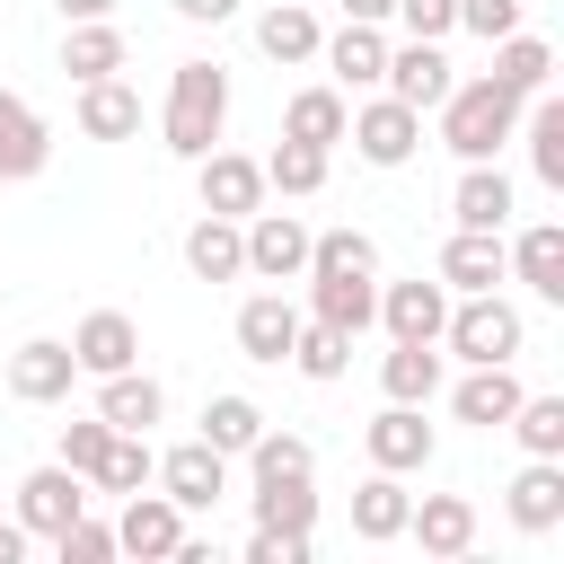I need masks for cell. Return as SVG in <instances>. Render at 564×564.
Returning a JSON list of instances; mask_svg holds the SVG:
<instances>
[{"instance_id":"obj_1","label":"cell","mask_w":564,"mask_h":564,"mask_svg":"<svg viewBox=\"0 0 564 564\" xmlns=\"http://www.w3.org/2000/svg\"><path fill=\"white\" fill-rule=\"evenodd\" d=\"M511 132H520V97H511L494 70L449 79V97H441V141H449L458 159H494Z\"/></svg>"},{"instance_id":"obj_2","label":"cell","mask_w":564,"mask_h":564,"mask_svg":"<svg viewBox=\"0 0 564 564\" xmlns=\"http://www.w3.org/2000/svg\"><path fill=\"white\" fill-rule=\"evenodd\" d=\"M220 123H229V70H220V62H176L167 115H159L167 150H176V159H203V150L220 141Z\"/></svg>"},{"instance_id":"obj_3","label":"cell","mask_w":564,"mask_h":564,"mask_svg":"<svg viewBox=\"0 0 564 564\" xmlns=\"http://www.w3.org/2000/svg\"><path fill=\"white\" fill-rule=\"evenodd\" d=\"M441 344H449L458 361H520L529 326H520V308H511L502 291H458V308L441 317Z\"/></svg>"},{"instance_id":"obj_4","label":"cell","mask_w":564,"mask_h":564,"mask_svg":"<svg viewBox=\"0 0 564 564\" xmlns=\"http://www.w3.org/2000/svg\"><path fill=\"white\" fill-rule=\"evenodd\" d=\"M238 238H247V273H256V282H300V273H308V238H317V229H308L300 212H247V220H238Z\"/></svg>"},{"instance_id":"obj_5","label":"cell","mask_w":564,"mask_h":564,"mask_svg":"<svg viewBox=\"0 0 564 564\" xmlns=\"http://www.w3.org/2000/svg\"><path fill=\"white\" fill-rule=\"evenodd\" d=\"M344 141H352L370 167H405V159L423 150V115H414V106H397V97H370V106H352V115H344Z\"/></svg>"},{"instance_id":"obj_6","label":"cell","mask_w":564,"mask_h":564,"mask_svg":"<svg viewBox=\"0 0 564 564\" xmlns=\"http://www.w3.org/2000/svg\"><path fill=\"white\" fill-rule=\"evenodd\" d=\"M194 185H203V212H220V220L264 212V159H238V150H220V141L194 159Z\"/></svg>"},{"instance_id":"obj_7","label":"cell","mask_w":564,"mask_h":564,"mask_svg":"<svg viewBox=\"0 0 564 564\" xmlns=\"http://www.w3.org/2000/svg\"><path fill=\"white\" fill-rule=\"evenodd\" d=\"M361 449H370V467H388V476H414V467H432V423H423V405H379L370 423H361Z\"/></svg>"},{"instance_id":"obj_8","label":"cell","mask_w":564,"mask_h":564,"mask_svg":"<svg viewBox=\"0 0 564 564\" xmlns=\"http://www.w3.org/2000/svg\"><path fill=\"white\" fill-rule=\"evenodd\" d=\"M79 511H88V476H70L62 458L35 467V476L18 485V529H26V538H62Z\"/></svg>"},{"instance_id":"obj_9","label":"cell","mask_w":564,"mask_h":564,"mask_svg":"<svg viewBox=\"0 0 564 564\" xmlns=\"http://www.w3.org/2000/svg\"><path fill=\"white\" fill-rule=\"evenodd\" d=\"M379 88H388L397 106L432 115V106L449 97V53H441V44H423V35H405V44H388V70H379Z\"/></svg>"},{"instance_id":"obj_10","label":"cell","mask_w":564,"mask_h":564,"mask_svg":"<svg viewBox=\"0 0 564 564\" xmlns=\"http://www.w3.org/2000/svg\"><path fill=\"white\" fill-rule=\"evenodd\" d=\"M441 317H449V282L432 273H414V282H388L379 291V326H388V344H441Z\"/></svg>"},{"instance_id":"obj_11","label":"cell","mask_w":564,"mask_h":564,"mask_svg":"<svg viewBox=\"0 0 564 564\" xmlns=\"http://www.w3.org/2000/svg\"><path fill=\"white\" fill-rule=\"evenodd\" d=\"M150 476H159V494H167L176 511H212V502L229 494V458H220L212 441H185V449H167Z\"/></svg>"},{"instance_id":"obj_12","label":"cell","mask_w":564,"mask_h":564,"mask_svg":"<svg viewBox=\"0 0 564 564\" xmlns=\"http://www.w3.org/2000/svg\"><path fill=\"white\" fill-rule=\"evenodd\" d=\"M185 546V511L167 494H123V520H115V555H141V564H167Z\"/></svg>"},{"instance_id":"obj_13","label":"cell","mask_w":564,"mask_h":564,"mask_svg":"<svg viewBox=\"0 0 564 564\" xmlns=\"http://www.w3.org/2000/svg\"><path fill=\"white\" fill-rule=\"evenodd\" d=\"M70 361H79V379L132 370V361H141V326H132L123 308H88V317L70 326Z\"/></svg>"},{"instance_id":"obj_14","label":"cell","mask_w":564,"mask_h":564,"mask_svg":"<svg viewBox=\"0 0 564 564\" xmlns=\"http://www.w3.org/2000/svg\"><path fill=\"white\" fill-rule=\"evenodd\" d=\"M520 397H529V388H520V370H511V361H467V379L449 388V414H458V423H476V432H502Z\"/></svg>"},{"instance_id":"obj_15","label":"cell","mask_w":564,"mask_h":564,"mask_svg":"<svg viewBox=\"0 0 564 564\" xmlns=\"http://www.w3.org/2000/svg\"><path fill=\"white\" fill-rule=\"evenodd\" d=\"M70 379H79V361H70V344H53V335H35V344L9 352V397H18V405H62Z\"/></svg>"},{"instance_id":"obj_16","label":"cell","mask_w":564,"mask_h":564,"mask_svg":"<svg viewBox=\"0 0 564 564\" xmlns=\"http://www.w3.org/2000/svg\"><path fill=\"white\" fill-rule=\"evenodd\" d=\"M405 538H414L423 555L458 564V555L476 546V502H467V494H423V502L405 511Z\"/></svg>"},{"instance_id":"obj_17","label":"cell","mask_w":564,"mask_h":564,"mask_svg":"<svg viewBox=\"0 0 564 564\" xmlns=\"http://www.w3.org/2000/svg\"><path fill=\"white\" fill-rule=\"evenodd\" d=\"M300 282H308V317H326L344 335L379 326V273H300Z\"/></svg>"},{"instance_id":"obj_18","label":"cell","mask_w":564,"mask_h":564,"mask_svg":"<svg viewBox=\"0 0 564 564\" xmlns=\"http://www.w3.org/2000/svg\"><path fill=\"white\" fill-rule=\"evenodd\" d=\"M317 62L335 70V88H379V70H388V35H379L370 18H344V26L317 44Z\"/></svg>"},{"instance_id":"obj_19","label":"cell","mask_w":564,"mask_h":564,"mask_svg":"<svg viewBox=\"0 0 564 564\" xmlns=\"http://www.w3.org/2000/svg\"><path fill=\"white\" fill-rule=\"evenodd\" d=\"M291 335H300V308H291L282 291H256V300L238 308V352H247V361H264V370H282V361H291Z\"/></svg>"},{"instance_id":"obj_20","label":"cell","mask_w":564,"mask_h":564,"mask_svg":"<svg viewBox=\"0 0 564 564\" xmlns=\"http://www.w3.org/2000/svg\"><path fill=\"white\" fill-rule=\"evenodd\" d=\"M97 414H106L115 432H150V423L167 414V388H159L141 361H132V370H106V379H97Z\"/></svg>"},{"instance_id":"obj_21","label":"cell","mask_w":564,"mask_h":564,"mask_svg":"<svg viewBox=\"0 0 564 564\" xmlns=\"http://www.w3.org/2000/svg\"><path fill=\"white\" fill-rule=\"evenodd\" d=\"M511 529H529V538L564 529V458H529L511 476Z\"/></svg>"},{"instance_id":"obj_22","label":"cell","mask_w":564,"mask_h":564,"mask_svg":"<svg viewBox=\"0 0 564 564\" xmlns=\"http://www.w3.org/2000/svg\"><path fill=\"white\" fill-rule=\"evenodd\" d=\"M502 273H511L502 229H458V238L441 247V282H449V291H494Z\"/></svg>"},{"instance_id":"obj_23","label":"cell","mask_w":564,"mask_h":564,"mask_svg":"<svg viewBox=\"0 0 564 564\" xmlns=\"http://www.w3.org/2000/svg\"><path fill=\"white\" fill-rule=\"evenodd\" d=\"M502 256H511V273H520L538 300H564V220H529Z\"/></svg>"},{"instance_id":"obj_24","label":"cell","mask_w":564,"mask_h":564,"mask_svg":"<svg viewBox=\"0 0 564 564\" xmlns=\"http://www.w3.org/2000/svg\"><path fill=\"white\" fill-rule=\"evenodd\" d=\"M53 159V132H44V115L18 97V88H0V176H35Z\"/></svg>"},{"instance_id":"obj_25","label":"cell","mask_w":564,"mask_h":564,"mask_svg":"<svg viewBox=\"0 0 564 564\" xmlns=\"http://www.w3.org/2000/svg\"><path fill=\"white\" fill-rule=\"evenodd\" d=\"M79 132H88V141H132V132H141V88H123V79H79Z\"/></svg>"},{"instance_id":"obj_26","label":"cell","mask_w":564,"mask_h":564,"mask_svg":"<svg viewBox=\"0 0 564 564\" xmlns=\"http://www.w3.org/2000/svg\"><path fill=\"white\" fill-rule=\"evenodd\" d=\"M449 220H458V229H502V220H511V176H502L494 159H467V176H458V194H449Z\"/></svg>"},{"instance_id":"obj_27","label":"cell","mask_w":564,"mask_h":564,"mask_svg":"<svg viewBox=\"0 0 564 564\" xmlns=\"http://www.w3.org/2000/svg\"><path fill=\"white\" fill-rule=\"evenodd\" d=\"M185 264H194V282H238V273H247V238H238V220L203 212V220L185 229Z\"/></svg>"},{"instance_id":"obj_28","label":"cell","mask_w":564,"mask_h":564,"mask_svg":"<svg viewBox=\"0 0 564 564\" xmlns=\"http://www.w3.org/2000/svg\"><path fill=\"white\" fill-rule=\"evenodd\" d=\"M238 458H247V476H256V485H308V476H317V449H308L300 432H273V423H264Z\"/></svg>"},{"instance_id":"obj_29","label":"cell","mask_w":564,"mask_h":564,"mask_svg":"<svg viewBox=\"0 0 564 564\" xmlns=\"http://www.w3.org/2000/svg\"><path fill=\"white\" fill-rule=\"evenodd\" d=\"M405 511H414V494L379 467V476L352 494V538H361V546H388V538H405Z\"/></svg>"},{"instance_id":"obj_30","label":"cell","mask_w":564,"mask_h":564,"mask_svg":"<svg viewBox=\"0 0 564 564\" xmlns=\"http://www.w3.org/2000/svg\"><path fill=\"white\" fill-rule=\"evenodd\" d=\"M256 44H264V62H317L326 26H317V9L282 0V9H264V18H256Z\"/></svg>"},{"instance_id":"obj_31","label":"cell","mask_w":564,"mask_h":564,"mask_svg":"<svg viewBox=\"0 0 564 564\" xmlns=\"http://www.w3.org/2000/svg\"><path fill=\"white\" fill-rule=\"evenodd\" d=\"M344 115H352V106H344L335 79H326V88H300V97L282 106V141H317V150H335V141H344Z\"/></svg>"},{"instance_id":"obj_32","label":"cell","mask_w":564,"mask_h":564,"mask_svg":"<svg viewBox=\"0 0 564 564\" xmlns=\"http://www.w3.org/2000/svg\"><path fill=\"white\" fill-rule=\"evenodd\" d=\"M379 388H388L397 405H432V397H441V344H388Z\"/></svg>"},{"instance_id":"obj_33","label":"cell","mask_w":564,"mask_h":564,"mask_svg":"<svg viewBox=\"0 0 564 564\" xmlns=\"http://www.w3.org/2000/svg\"><path fill=\"white\" fill-rule=\"evenodd\" d=\"M62 70H70V79H115V70H123V35H115L106 18H70V35H62Z\"/></svg>"},{"instance_id":"obj_34","label":"cell","mask_w":564,"mask_h":564,"mask_svg":"<svg viewBox=\"0 0 564 564\" xmlns=\"http://www.w3.org/2000/svg\"><path fill=\"white\" fill-rule=\"evenodd\" d=\"M529 106V167H538V185L546 194H564V97H520Z\"/></svg>"},{"instance_id":"obj_35","label":"cell","mask_w":564,"mask_h":564,"mask_svg":"<svg viewBox=\"0 0 564 564\" xmlns=\"http://www.w3.org/2000/svg\"><path fill=\"white\" fill-rule=\"evenodd\" d=\"M291 370H300V379H317V388H326V379H344V370H352V335H344V326H326V317H300V335H291Z\"/></svg>"},{"instance_id":"obj_36","label":"cell","mask_w":564,"mask_h":564,"mask_svg":"<svg viewBox=\"0 0 564 564\" xmlns=\"http://www.w3.org/2000/svg\"><path fill=\"white\" fill-rule=\"evenodd\" d=\"M150 467H159V458H150V432H115V441H106V458L88 467V494H115V502H123V494H141V485H150Z\"/></svg>"},{"instance_id":"obj_37","label":"cell","mask_w":564,"mask_h":564,"mask_svg":"<svg viewBox=\"0 0 564 564\" xmlns=\"http://www.w3.org/2000/svg\"><path fill=\"white\" fill-rule=\"evenodd\" d=\"M494 79H502L511 97H538V88L555 79V53H546V35H520V26H511V35L494 44Z\"/></svg>"},{"instance_id":"obj_38","label":"cell","mask_w":564,"mask_h":564,"mask_svg":"<svg viewBox=\"0 0 564 564\" xmlns=\"http://www.w3.org/2000/svg\"><path fill=\"white\" fill-rule=\"evenodd\" d=\"M317 185H326V150H317V141H273V159H264V194L300 203V194H317Z\"/></svg>"},{"instance_id":"obj_39","label":"cell","mask_w":564,"mask_h":564,"mask_svg":"<svg viewBox=\"0 0 564 564\" xmlns=\"http://www.w3.org/2000/svg\"><path fill=\"white\" fill-rule=\"evenodd\" d=\"M502 432H511L529 458H564V397H520Z\"/></svg>"},{"instance_id":"obj_40","label":"cell","mask_w":564,"mask_h":564,"mask_svg":"<svg viewBox=\"0 0 564 564\" xmlns=\"http://www.w3.org/2000/svg\"><path fill=\"white\" fill-rule=\"evenodd\" d=\"M256 432H264V414H256V397H212V405H203V432H194V441H212L220 458H238V449H247Z\"/></svg>"},{"instance_id":"obj_41","label":"cell","mask_w":564,"mask_h":564,"mask_svg":"<svg viewBox=\"0 0 564 564\" xmlns=\"http://www.w3.org/2000/svg\"><path fill=\"white\" fill-rule=\"evenodd\" d=\"M308 273H379V247L361 229H317L308 238Z\"/></svg>"},{"instance_id":"obj_42","label":"cell","mask_w":564,"mask_h":564,"mask_svg":"<svg viewBox=\"0 0 564 564\" xmlns=\"http://www.w3.org/2000/svg\"><path fill=\"white\" fill-rule=\"evenodd\" d=\"M106 441H115V423H106V414H79V423H62V449H53V458H62L70 476H88V467L106 458Z\"/></svg>"},{"instance_id":"obj_43","label":"cell","mask_w":564,"mask_h":564,"mask_svg":"<svg viewBox=\"0 0 564 564\" xmlns=\"http://www.w3.org/2000/svg\"><path fill=\"white\" fill-rule=\"evenodd\" d=\"M256 520L264 529H308L317 520V494L308 485H256Z\"/></svg>"},{"instance_id":"obj_44","label":"cell","mask_w":564,"mask_h":564,"mask_svg":"<svg viewBox=\"0 0 564 564\" xmlns=\"http://www.w3.org/2000/svg\"><path fill=\"white\" fill-rule=\"evenodd\" d=\"M53 546H62V564H106V555H115V529H106V520H88V511H79V520H70V529H62V538H53Z\"/></svg>"},{"instance_id":"obj_45","label":"cell","mask_w":564,"mask_h":564,"mask_svg":"<svg viewBox=\"0 0 564 564\" xmlns=\"http://www.w3.org/2000/svg\"><path fill=\"white\" fill-rule=\"evenodd\" d=\"M247 564H308V529H264V520H256Z\"/></svg>"},{"instance_id":"obj_46","label":"cell","mask_w":564,"mask_h":564,"mask_svg":"<svg viewBox=\"0 0 564 564\" xmlns=\"http://www.w3.org/2000/svg\"><path fill=\"white\" fill-rule=\"evenodd\" d=\"M458 26L485 35V44H502V35L520 26V0H458Z\"/></svg>"},{"instance_id":"obj_47","label":"cell","mask_w":564,"mask_h":564,"mask_svg":"<svg viewBox=\"0 0 564 564\" xmlns=\"http://www.w3.org/2000/svg\"><path fill=\"white\" fill-rule=\"evenodd\" d=\"M388 18H405V35H423V44H441L458 26V0H397Z\"/></svg>"},{"instance_id":"obj_48","label":"cell","mask_w":564,"mask_h":564,"mask_svg":"<svg viewBox=\"0 0 564 564\" xmlns=\"http://www.w3.org/2000/svg\"><path fill=\"white\" fill-rule=\"evenodd\" d=\"M176 18H194V26H220V18H238V0H167Z\"/></svg>"},{"instance_id":"obj_49","label":"cell","mask_w":564,"mask_h":564,"mask_svg":"<svg viewBox=\"0 0 564 564\" xmlns=\"http://www.w3.org/2000/svg\"><path fill=\"white\" fill-rule=\"evenodd\" d=\"M18 555H26V529H18V520H0V564H18Z\"/></svg>"},{"instance_id":"obj_50","label":"cell","mask_w":564,"mask_h":564,"mask_svg":"<svg viewBox=\"0 0 564 564\" xmlns=\"http://www.w3.org/2000/svg\"><path fill=\"white\" fill-rule=\"evenodd\" d=\"M388 9L397 0H344V18H370V26H388Z\"/></svg>"},{"instance_id":"obj_51","label":"cell","mask_w":564,"mask_h":564,"mask_svg":"<svg viewBox=\"0 0 564 564\" xmlns=\"http://www.w3.org/2000/svg\"><path fill=\"white\" fill-rule=\"evenodd\" d=\"M115 0H62V18H106Z\"/></svg>"},{"instance_id":"obj_52","label":"cell","mask_w":564,"mask_h":564,"mask_svg":"<svg viewBox=\"0 0 564 564\" xmlns=\"http://www.w3.org/2000/svg\"><path fill=\"white\" fill-rule=\"evenodd\" d=\"M0 185H9V176H0Z\"/></svg>"}]
</instances>
